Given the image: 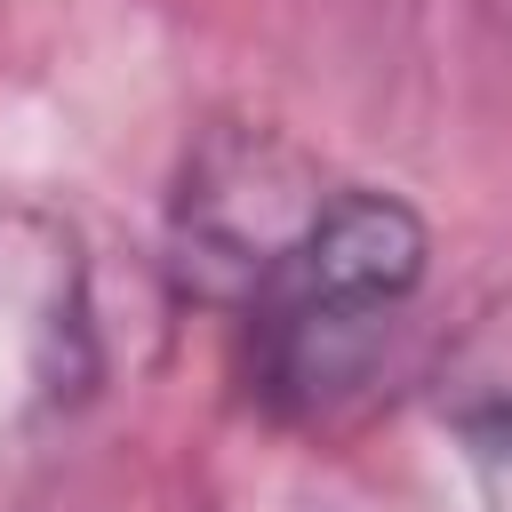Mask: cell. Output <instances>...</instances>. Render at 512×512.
Segmentation results:
<instances>
[{"label":"cell","mask_w":512,"mask_h":512,"mask_svg":"<svg viewBox=\"0 0 512 512\" xmlns=\"http://www.w3.org/2000/svg\"><path fill=\"white\" fill-rule=\"evenodd\" d=\"M432 272V224L392 184H328L288 256L240 304L248 384L272 416L336 408L384 352V328Z\"/></svg>","instance_id":"1"},{"label":"cell","mask_w":512,"mask_h":512,"mask_svg":"<svg viewBox=\"0 0 512 512\" xmlns=\"http://www.w3.org/2000/svg\"><path fill=\"white\" fill-rule=\"evenodd\" d=\"M320 176L264 128H224L192 152L176 192V272L208 304H248L320 208Z\"/></svg>","instance_id":"2"},{"label":"cell","mask_w":512,"mask_h":512,"mask_svg":"<svg viewBox=\"0 0 512 512\" xmlns=\"http://www.w3.org/2000/svg\"><path fill=\"white\" fill-rule=\"evenodd\" d=\"M456 432H464L472 464L488 472V488L512 504V400H472V408L456 416Z\"/></svg>","instance_id":"3"}]
</instances>
